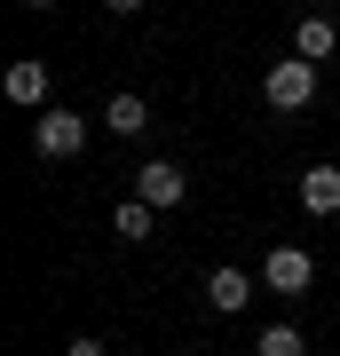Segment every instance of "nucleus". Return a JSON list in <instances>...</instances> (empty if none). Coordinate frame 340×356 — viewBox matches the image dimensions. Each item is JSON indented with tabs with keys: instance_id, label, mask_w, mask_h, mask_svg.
<instances>
[{
	"instance_id": "obj_1",
	"label": "nucleus",
	"mask_w": 340,
	"mask_h": 356,
	"mask_svg": "<svg viewBox=\"0 0 340 356\" xmlns=\"http://www.w3.org/2000/svg\"><path fill=\"white\" fill-rule=\"evenodd\" d=\"M261 95H269V111H309V103H316V64H309V56H285V64H269Z\"/></svg>"
},
{
	"instance_id": "obj_2",
	"label": "nucleus",
	"mask_w": 340,
	"mask_h": 356,
	"mask_svg": "<svg viewBox=\"0 0 340 356\" xmlns=\"http://www.w3.org/2000/svg\"><path fill=\"white\" fill-rule=\"evenodd\" d=\"M32 151H40V159H79V151H88V119L40 111V119H32Z\"/></svg>"
},
{
	"instance_id": "obj_3",
	"label": "nucleus",
	"mask_w": 340,
	"mask_h": 356,
	"mask_svg": "<svg viewBox=\"0 0 340 356\" xmlns=\"http://www.w3.org/2000/svg\"><path fill=\"white\" fill-rule=\"evenodd\" d=\"M261 285H269V293H285V301H301V293L316 285V261H309V245H277V254L261 261Z\"/></svg>"
},
{
	"instance_id": "obj_4",
	"label": "nucleus",
	"mask_w": 340,
	"mask_h": 356,
	"mask_svg": "<svg viewBox=\"0 0 340 356\" xmlns=\"http://www.w3.org/2000/svg\"><path fill=\"white\" fill-rule=\"evenodd\" d=\"M135 198H143V206H159V214H166V206H182V198H190V175H182L175 159H151V166L135 175Z\"/></svg>"
},
{
	"instance_id": "obj_5",
	"label": "nucleus",
	"mask_w": 340,
	"mask_h": 356,
	"mask_svg": "<svg viewBox=\"0 0 340 356\" xmlns=\"http://www.w3.org/2000/svg\"><path fill=\"white\" fill-rule=\"evenodd\" d=\"M0 88H8V103H32V111H48V64H8V79H0Z\"/></svg>"
},
{
	"instance_id": "obj_6",
	"label": "nucleus",
	"mask_w": 340,
	"mask_h": 356,
	"mask_svg": "<svg viewBox=\"0 0 340 356\" xmlns=\"http://www.w3.org/2000/svg\"><path fill=\"white\" fill-rule=\"evenodd\" d=\"M206 301H214V309H229V317H238V309L253 301V277H245V269H214V277H206Z\"/></svg>"
},
{
	"instance_id": "obj_7",
	"label": "nucleus",
	"mask_w": 340,
	"mask_h": 356,
	"mask_svg": "<svg viewBox=\"0 0 340 356\" xmlns=\"http://www.w3.org/2000/svg\"><path fill=\"white\" fill-rule=\"evenodd\" d=\"M332 48H340V24H332V16H301V24H293V56L316 64V56H332Z\"/></svg>"
},
{
	"instance_id": "obj_8",
	"label": "nucleus",
	"mask_w": 340,
	"mask_h": 356,
	"mask_svg": "<svg viewBox=\"0 0 340 356\" xmlns=\"http://www.w3.org/2000/svg\"><path fill=\"white\" fill-rule=\"evenodd\" d=\"M301 206L309 214H340V166H309L301 175Z\"/></svg>"
},
{
	"instance_id": "obj_9",
	"label": "nucleus",
	"mask_w": 340,
	"mask_h": 356,
	"mask_svg": "<svg viewBox=\"0 0 340 356\" xmlns=\"http://www.w3.org/2000/svg\"><path fill=\"white\" fill-rule=\"evenodd\" d=\"M151 222H159V206H143V198H119V206H111V229H119L127 245L151 238Z\"/></svg>"
},
{
	"instance_id": "obj_10",
	"label": "nucleus",
	"mask_w": 340,
	"mask_h": 356,
	"mask_svg": "<svg viewBox=\"0 0 340 356\" xmlns=\"http://www.w3.org/2000/svg\"><path fill=\"white\" fill-rule=\"evenodd\" d=\"M103 119H111V135H143V127H151V103H143V95H111Z\"/></svg>"
},
{
	"instance_id": "obj_11",
	"label": "nucleus",
	"mask_w": 340,
	"mask_h": 356,
	"mask_svg": "<svg viewBox=\"0 0 340 356\" xmlns=\"http://www.w3.org/2000/svg\"><path fill=\"white\" fill-rule=\"evenodd\" d=\"M301 348H309V341H301V325H285V317H277V325H261V356H301Z\"/></svg>"
},
{
	"instance_id": "obj_12",
	"label": "nucleus",
	"mask_w": 340,
	"mask_h": 356,
	"mask_svg": "<svg viewBox=\"0 0 340 356\" xmlns=\"http://www.w3.org/2000/svg\"><path fill=\"white\" fill-rule=\"evenodd\" d=\"M72 356H103V341H95V332H79V341H72Z\"/></svg>"
},
{
	"instance_id": "obj_13",
	"label": "nucleus",
	"mask_w": 340,
	"mask_h": 356,
	"mask_svg": "<svg viewBox=\"0 0 340 356\" xmlns=\"http://www.w3.org/2000/svg\"><path fill=\"white\" fill-rule=\"evenodd\" d=\"M103 8H111V16H135V8H143V0H103Z\"/></svg>"
},
{
	"instance_id": "obj_14",
	"label": "nucleus",
	"mask_w": 340,
	"mask_h": 356,
	"mask_svg": "<svg viewBox=\"0 0 340 356\" xmlns=\"http://www.w3.org/2000/svg\"><path fill=\"white\" fill-rule=\"evenodd\" d=\"M24 8H56V0H24Z\"/></svg>"
}]
</instances>
